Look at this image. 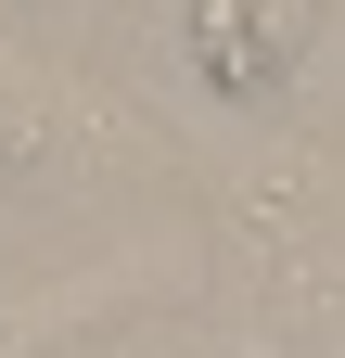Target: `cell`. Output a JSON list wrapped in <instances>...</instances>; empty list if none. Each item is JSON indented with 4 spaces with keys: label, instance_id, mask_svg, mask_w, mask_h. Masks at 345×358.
Here are the masks:
<instances>
[{
    "label": "cell",
    "instance_id": "1",
    "mask_svg": "<svg viewBox=\"0 0 345 358\" xmlns=\"http://www.w3.org/2000/svg\"><path fill=\"white\" fill-rule=\"evenodd\" d=\"M128 166H154L141 128L90 77H64V64L0 38V192H90V179H128Z\"/></svg>",
    "mask_w": 345,
    "mask_h": 358
},
{
    "label": "cell",
    "instance_id": "2",
    "mask_svg": "<svg viewBox=\"0 0 345 358\" xmlns=\"http://www.w3.org/2000/svg\"><path fill=\"white\" fill-rule=\"evenodd\" d=\"M307 13H320V0H179V38H192V64L218 77V90H243V103H256V90H281Z\"/></svg>",
    "mask_w": 345,
    "mask_h": 358
}]
</instances>
